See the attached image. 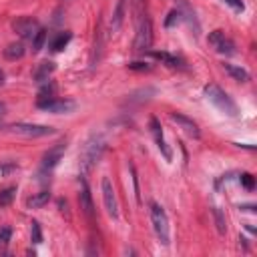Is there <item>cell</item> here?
I'll use <instances>...</instances> for the list:
<instances>
[{"instance_id":"obj_8","label":"cell","mask_w":257,"mask_h":257,"mask_svg":"<svg viewBox=\"0 0 257 257\" xmlns=\"http://www.w3.org/2000/svg\"><path fill=\"white\" fill-rule=\"evenodd\" d=\"M103 203H104V209L109 213V217L113 219H119V203H117V195H115V189H113V183L109 177L103 179Z\"/></svg>"},{"instance_id":"obj_33","label":"cell","mask_w":257,"mask_h":257,"mask_svg":"<svg viewBox=\"0 0 257 257\" xmlns=\"http://www.w3.org/2000/svg\"><path fill=\"white\" fill-rule=\"evenodd\" d=\"M133 2H135V6H139V4L143 2V0H133Z\"/></svg>"},{"instance_id":"obj_14","label":"cell","mask_w":257,"mask_h":257,"mask_svg":"<svg viewBox=\"0 0 257 257\" xmlns=\"http://www.w3.org/2000/svg\"><path fill=\"white\" fill-rule=\"evenodd\" d=\"M125 16H127V0H119L117 2V8L113 12V18H111V34H117L125 23Z\"/></svg>"},{"instance_id":"obj_4","label":"cell","mask_w":257,"mask_h":257,"mask_svg":"<svg viewBox=\"0 0 257 257\" xmlns=\"http://www.w3.org/2000/svg\"><path fill=\"white\" fill-rule=\"evenodd\" d=\"M36 106L40 111H47L52 115H69L77 109V103L71 99H54L52 97V99H38Z\"/></svg>"},{"instance_id":"obj_2","label":"cell","mask_w":257,"mask_h":257,"mask_svg":"<svg viewBox=\"0 0 257 257\" xmlns=\"http://www.w3.org/2000/svg\"><path fill=\"white\" fill-rule=\"evenodd\" d=\"M104 139L103 137H93L84 143L82 147V153H80V167L84 173H89V171L101 161L103 153H104Z\"/></svg>"},{"instance_id":"obj_22","label":"cell","mask_w":257,"mask_h":257,"mask_svg":"<svg viewBox=\"0 0 257 257\" xmlns=\"http://www.w3.org/2000/svg\"><path fill=\"white\" fill-rule=\"evenodd\" d=\"M42 87H40V91H38V97L40 99H52L54 97V91H56V87L51 82V80H45V82H40Z\"/></svg>"},{"instance_id":"obj_27","label":"cell","mask_w":257,"mask_h":257,"mask_svg":"<svg viewBox=\"0 0 257 257\" xmlns=\"http://www.w3.org/2000/svg\"><path fill=\"white\" fill-rule=\"evenodd\" d=\"M128 69L137 71V73H149V71H151V64L143 62V60H135V62H128Z\"/></svg>"},{"instance_id":"obj_23","label":"cell","mask_w":257,"mask_h":257,"mask_svg":"<svg viewBox=\"0 0 257 257\" xmlns=\"http://www.w3.org/2000/svg\"><path fill=\"white\" fill-rule=\"evenodd\" d=\"M14 195H16V187H8L4 191H0V207L10 205L12 199H14Z\"/></svg>"},{"instance_id":"obj_9","label":"cell","mask_w":257,"mask_h":257,"mask_svg":"<svg viewBox=\"0 0 257 257\" xmlns=\"http://www.w3.org/2000/svg\"><path fill=\"white\" fill-rule=\"evenodd\" d=\"M12 28L23 36V38H30L40 30V25H38V20L36 18H30V16H20L16 18L14 23H12Z\"/></svg>"},{"instance_id":"obj_25","label":"cell","mask_w":257,"mask_h":257,"mask_svg":"<svg viewBox=\"0 0 257 257\" xmlns=\"http://www.w3.org/2000/svg\"><path fill=\"white\" fill-rule=\"evenodd\" d=\"M183 20V14H181V10H171L169 12V16H167V20H165V28H173L175 25H179Z\"/></svg>"},{"instance_id":"obj_11","label":"cell","mask_w":257,"mask_h":257,"mask_svg":"<svg viewBox=\"0 0 257 257\" xmlns=\"http://www.w3.org/2000/svg\"><path fill=\"white\" fill-rule=\"evenodd\" d=\"M149 127H151V135H153V139H155V143H157V147H159V151L163 153V157H165L167 161H171V159H173V153H171L169 145L165 143V137H163V128H161V123H159V119L151 117V121H149Z\"/></svg>"},{"instance_id":"obj_5","label":"cell","mask_w":257,"mask_h":257,"mask_svg":"<svg viewBox=\"0 0 257 257\" xmlns=\"http://www.w3.org/2000/svg\"><path fill=\"white\" fill-rule=\"evenodd\" d=\"M8 131L16 133L20 137H28V139H38V137H49L54 135V128L47 125H30V123H14L8 125Z\"/></svg>"},{"instance_id":"obj_20","label":"cell","mask_w":257,"mask_h":257,"mask_svg":"<svg viewBox=\"0 0 257 257\" xmlns=\"http://www.w3.org/2000/svg\"><path fill=\"white\" fill-rule=\"evenodd\" d=\"M4 56L8 60L23 58L25 56V45H23V42H12V45H8V49L4 51Z\"/></svg>"},{"instance_id":"obj_18","label":"cell","mask_w":257,"mask_h":257,"mask_svg":"<svg viewBox=\"0 0 257 257\" xmlns=\"http://www.w3.org/2000/svg\"><path fill=\"white\" fill-rule=\"evenodd\" d=\"M49 201H51V193H49V191H40V193H36V195H32V197L26 201V205H28L30 209H38V207H45Z\"/></svg>"},{"instance_id":"obj_13","label":"cell","mask_w":257,"mask_h":257,"mask_svg":"<svg viewBox=\"0 0 257 257\" xmlns=\"http://www.w3.org/2000/svg\"><path fill=\"white\" fill-rule=\"evenodd\" d=\"M64 151H67V145H64V143H58L56 147H52L51 151L45 155V159H42V169H45V171L54 169V167L58 165V161L62 159Z\"/></svg>"},{"instance_id":"obj_21","label":"cell","mask_w":257,"mask_h":257,"mask_svg":"<svg viewBox=\"0 0 257 257\" xmlns=\"http://www.w3.org/2000/svg\"><path fill=\"white\" fill-rule=\"evenodd\" d=\"M211 213H213V219H215L217 231H219L221 235H225V233H227V219H225V213H223L219 207H213Z\"/></svg>"},{"instance_id":"obj_3","label":"cell","mask_w":257,"mask_h":257,"mask_svg":"<svg viewBox=\"0 0 257 257\" xmlns=\"http://www.w3.org/2000/svg\"><path fill=\"white\" fill-rule=\"evenodd\" d=\"M149 213H151V223H153L157 239L161 241V245H169L171 235H169V217H167L165 209L161 205H157V203H151Z\"/></svg>"},{"instance_id":"obj_10","label":"cell","mask_w":257,"mask_h":257,"mask_svg":"<svg viewBox=\"0 0 257 257\" xmlns=\"http://www.w3.org/2000/svg\"><path fill=\"white\" fill-rule=\"evenodd\" d=\"M169 119L173 121L183 133H187L189 137H193V139H199V137H201L199 125H197L195 121H193V119H189V117H185V115H181V113H171Z\"/></svg>"},{"instance_id":"obj_12","label":"cell","mask_w":257,"mask_h":257,"mask_svg":"<svg viewBox=\"0 0 257 257\" xmlns=\"http://www.w3.org/2000/svg\"><path fill=\"white\" fill-rule=\"evenodd\" d=\"M78 201H80V209L84 211V215L89 219L95 217V205H93V197H91V189H89V183L87 179H80V195H78Z\"/></svg>"},{"instance_id":"obj_26","label":"cell","mask_w":257,"mask_h":257,"mask_svg":"<svg viewBox=\"0 0 257 257\" xmlns=\"http://www.w3.org/2000/svg\"><path fill=\"white\" fill-rule=\"evenodd\" d=\"M30 239L34 245L42 243V231H40V223L38 221H32L30 223Z\"/></svg>"},{"instance_id":"obj_19","label":"cell","mask_w":257,"mask_h":257,"mask_svg":"<svg viewBox=\"0 0 257 257\" xmlns=\"http://www.w3.org/2000/svg\"><path fill=\"white\" fill-rule=\"evenodd\" d=\"M71 38H73V34L71 32H60L52 42H51V49L54 51V52H60V51H64L67 49V45L71 42Z\"/></svg>"},{"instance_id":"obj_16","label":"cell","mask_w":257,"mask_h":257,"mask_svg":"<svg viewBox=\"0 0 257 257\" xmlns=\"http://www.w3.org/2000/svg\"><path fill=\"white\" fill-rule=\"evenodd\" d=\"M52 73H54V62L45 60V62H40L38 69L34 71V80H36V82H45V80H49V77H51Z\"/></svg>"},{"instance_id":"obj_28","label":"cell","mask_w":257,"mask_h":257,"mask_svg":"<svg viewBox=\"0 0 257 257\" xmlns=\"http://www.w3.org/2000/svg\"><path fill=\"white\" fill-rule=\"evenodd\" d=\"M239 183H241V185H243L245 189H249V191H251L253 187H255V181H253V175H249V173H243V175H241V179H239Z\"/></svg>"},{"instance_id":"obj_1","label":"cell","mask_w":257,"mask_h":257,"mask_svg":"<svg viewBox=\"0 0 257 257\" xmlns=\"http://www.w3.org/2000/svg\"><path fill=\"white\" fill-rule=\"evenodd\" d=\"M203 93H205L207 101H209L213 106H217V109H219L223 115H227V117H237V115H239L237 104L233 103V99L219 87V84H215V82L207 84V87L203 89Z\"/></svg>"},{"instance_id":"obj_31","label":"cell","mask_w":257,"mask_h":257,"mask_svg":"<svg viewBox=\"0 0 257 257\" xmlns=\"http://www.w3.org/2000/svg\"><path fill=\"white\" fill-rule=\"evenodd\" d=\"M4 113H6V104H4L2 101H0V117H2Z\"/></svg>"},{"instance_id":"obj_30","label":"cell","mask_w":257,"mask_h":257,"mask_svg":"<svg viewBox=\"0 0 257 257\" xmlns=\"http://www.w3.org/2000/svg\"><path fill=\"white\" fill-rule=\"evenodd\" d=\"M223 2H225V4H229L233 10H237V12H243V8H245L241 0H223Z\"/></svg>"},{"instance_id":"obj_15","label":"cell","mask_w":257,"mask_h":257,"mask_svg":"<svg viewBox=\"0 0 257 257\" xmlns=\"http://www.w3.org/2000/svg\"><path fill=\"white\" fill-rule=\"evenodd\" d=\"M223 71H225L233 80H237V82H247V80H249V73H247L245 69L237 67V64H229V62H225V64H223Z\"/></svg>"},{"instance_id":"obj_7","label":"cell","mask_w":257,"mask_h":257,"mask_svg":"<svg viewBox=\"0 0 257 257\" xmlns=\"http://www.w3.org/2000/svg\"><path fill=\"white\" fill-rule=\"evenodd\" d=\"M207 40H209V45L215 49V52L225 54V56L235 54V42H233L229 36H225L223 30H213V32H209Z\"/></svg>"},{"instance_id":"obj_32","label":"cell","mask_w":257,"mask_h":257,"mask_svg":"<svg viewBox=\"0 0 257 257\" xmlns=\"http://www.w3.org/2000/svg\"><path fill=\"white\" fill-rule=\"evenodd\" d=\"M2 84H4V73L0 71V87H2Z\"/></svg>"},{"instance_id":"obj_29","label":"cell","mask_w":257,"mask_h":257,"mask_svg":"<svg viewBox=\"0 0 257 257\" xmlns=\"http://www.w3.org/2000/svg\"><path fill=\"white\" fill-rule=\"evenodd\" d=\"M10 235H12V229H10V227H2V229H0V243L6 245V243L10 241Z\"/></svg>"},{"instance_id":"obj_17","label":"cell","mask_w":257,"mask_h":257,"mask_svg":"<svg viewBox=\"0 0 257 257\" xmlns=\"http://www.w3.org/2000/svg\"><path fill=\"white\" fill-rule=\"evenodd\" d=\"M151 56L157 58V60H161L163 64H167V67H171V69L181 67V58H177L175 54H169L165 51H151Z\"/></svg>"},{"instance_id":"obj_6","label":"cell","mask_w":257,"mask_h":257,"mask_svg":"<svg viewBox=\"0 0 257 257\" xmlns=\"http://www.w3.org/2000/svg\"><path fill=\"white\" fill-rule=\"evenodd\" d=\"M153 45V25L147 16L139 20V28H137V38H135V51L137 52H149Z\"/></svg>"},{"instance_id":"obj_24","label":"cell","mask_w":257,"mask_h":257,"mask_svg":"<svg viewBox=\"0 0 257 257\" xmlns=\"http://www.w3.org/2000/svg\"><path fill=\"white\" fill-rule=\"evenodd\" d=\"M45 40H47V30H45V28H40V30L32 36V51L38 52L42 47H45Z\"/></svg>"}]
</instances>
